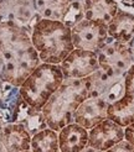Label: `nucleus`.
Returning a JSON list of instances; mask_svg holds the SVG:
<instances>
[{
  "label": "nucleus",
  "mask_w": 134,
  "mask_h": 152,
  "mask_svg": "<svg viewBox=\"0 0 134 152\" xmlns=\"http://www.w3.org/2000/svg\"><path fill=\"white\" fill-rule=\"evenodd\" d=\"M31 42L41 62L50 64H60L74 48L71 28L51 19H41L34 26Z\"/></svg>",
  "instance_id": "1"
},
{
  "label": "nucleus",
  "mask_w": 134,
  "mask_h": 152,
  "mask_svg": "<svg viewBox=\"0 0 134 152\" xmlns=\"http://www.w3.org/2000/svg\"><path fill=\"white\" fill-rule=\"evenodd\" d=\"M87 96L85 79H65L41 109L47 126L58 132L63 126L73 123L78 105Z\"/></svg>",
  "instance_id": "2"
},
{
  "label": "nucleus",
  "mask_w": 134,
  "mask_h": 152,
  "mask_svg": "<svg viewBox=\"0 0 134 152\" xmlns=\"http://www.w3.org/2000/svg\"><path fill=\"white\" fill-rule=\"evenodd\" d=\"M63 80L60 64L41 62L19 87L20 96L32 108L41 110Z\"/></svg>",
  "instance_id": "3"
},
{
  "label": "nucleus",
  "mask_w": 134,
  "mask_h": 152,
  "mask_svg": "<svg viewBox=\"0 0 134 152\" xmlns=\"http://www.w3.org/2000/svg\"><path fill=\"white\" fill-rule=\"evenodd\" d=\"M97 56L99 68L113 77H123L134 63L133 52L128 45L114 41L110 37L97 52Z\"/></svg>",
  "instance_id": "4"
},
{
  "label": "nucleus",
  "mask_w": 134,
  "mask_h": 152,
  "mask_svg": "<svg viewBox=\"0 0 134 152\" xmlns=\"http://www.w3.org/2000/svg\"><path fill=\"white\" fill-rule=\"evenodd\" d=\"M40 63L41 61L36 50L34 46H30L4 59V67L0 74V79L15 87H20Z\"/></svg>",
  "instance_id": "5"
},
{
  "label": "nucleus",
  "mask_w": 134,
  "mask_h": 152,
  "mask_svg": "<svg viewBox=\"0 0 134 152\" xmlns=\"http://www.w3.org/2000/svg\"><path fill=\"white\" fill-rule=\"evenodd\" d=\"M71 37L74 48L97 53L109 40L108 26L101 21L83 19L71 28Z\"/></svg>",
  "instance_id": "6"
},
{
  "label": "nucleus",
  "mask_w": 134,
  "mask_h": 152,
  "mask_svg": "<svg viewBox=\"0 0 134 152\" xmlns=\"http://www.w3.org/2000/svg\"><path fill=\"white\" fill-rule=\"evenodd\" d=\"M60 68L65 79H83L99 68L98 56L96 52L73 48L60 63Z\"/></svg>",
  "instance_id": "7"
},
{
  "label": "nucleus",
  "mask_w": 134,
  "mask_h": 152,
  "mask_svg": "<svg viewBox=\"0 0 134 152\" xmlns=\"http://www.w3.org/2000/svg\"><path fill=\"white\" fill-rule=\"evenodd\" d=\"M108 118L123 127L134 123V63L124 74L122 96L108 105Z\"/></svg>",
  "instance_id": "8"
},
{
  "label": "nucleus",
  "mask_w": 134,
  "mask_h": 152,
  "mask_svg": "<svg viewBox=\"0 0 134 152\" xmlns=\"http://www.w3.org/2000/svg\"><path fill=\"white\" fill-rule=\"evenodd\" d=\"M30 46H32L31 35L25 27L9 21L0 22V53L4 59Z\"/></svg>",
  "instance_id": "9"
},
{
  "label": "nucleus",
  "mask_w": 134,
  "mask_h": 152,
  "mask_svg": "<svg viewBox=\"0 0 134 152\" xmlns=\"http://www.w3.org/2000/svg\"><path fill=\"white\" fill-rule=\"evenodd\" d=\"M124 139V127L107 118L88 130V146L106 152Z\"/></svg>",
  "instance_id": "10"
},
{
  "label": "nucleus",
  "mask_w": 134,
  "mask_h": 152,
  "mask_svg": "<svg viewBox=\"0 0 134 152\" xmlns=\"http://www.w3.org/2000/svg\"><path fill=\"white\" fill-rule=\"evenodd\" d=\"M108 103L102 98L87 96L82 102L73 115V123L91 130L93 126L99 124L102 120L108 118Z\"/></svg>",
  "instance_id": "11"
},
{
  "label": "nucleus",
  "mask_w": 134,
  "mask_h": 152,
  "mask_svg": "<svg viewBox=\"0 0 134 152\" xmlns=\"http://www.w3.org/2000/svg\"><path fill=\"white\" fill-rule=\"evenodd\" d=\"M13 123L24 125L27 132L31 136L43 130V129L49 127L42 111L29 105L21 96L18 99V103L15 105L13 114Z\"/></svg>",
  "instance_id": "12"
},
{
  "label": "nucleus",
  "mask_w": 134,
  "mask_h": 152,
  "mask_svg": "<svg viewBox=\"0 0 134 152\" xmlns=\"http://www.w3.org/2000/svg\"><path fill=\"white\" fill-rule=\"evenodd\" d=\"M0 141L4 145L6 152L29 151L31 145V135L27 132L24 125L9 123L0 131Z\"/></svg>",
  "instance_id": "13"
},
{
  "label": "nucleus",
  "mask_w": 134,
  "mask_h": 152,
  "mask_svg": "<svg viewBox=\"0 0 134 152\" xmlns=\"http://www.w3.org/2000/svg\"><path fill=\"white\" fill-rule=\"evenodd\" d=\"M57 134L60 152H80L88 145V130L76 123L63 126Z\"/></svg>",
  "instance_id": "14"
},
{
  "label": "nucleus",
  "mask_w": 134,
  "mask_h": 152,
  "mask_svg": "<svg viewBox=\"0 0 134 152\" xmlns=\"http://www.w3.org/2000/svg\"><path fill=\"white\" fill-rule=\"evenodd\" d=\"M107 26L108 35L112 40L128 45L134 37V12L119 7L116 16Z\"/></svg>",
  "instance_id": "15"
},
{
  "label": "nucleus",
  "mask_w": 134,
  "mask_h": 152,
  "mask_svg": "<svg viewBox=\"0 0 134 152\" xmlns=\"http://www.w3.org/2000/svg\"><path fill=\"white\" fill-rule=\"evenodd\" d=\"M82 6L85 19L101 21L107 25L121 7L116 0H82Z\"/></svg>",
  "instance_id": "16"
},
{
  "label": "nucleus",
  "mask_w": 134,
  "mask_h": 152,
  "mask_svg": "<svg viewBox=\"0 0 134 152\" xmlns=\"http://www.w3.org/2000/svg\"><path fill=\"white\" fill-rule=\"evenodd\" d=\"M122 77H113V75L106 73L102 68H98L91 75L83 78L88 89V96L102 98L104 100V98L107 96L112 87Z\"/></svg>",
  "instance_id": "17"
},
{
  "label": "nucleus",
  "mask_w": 134,
  "mask_h": 152,
  "mask_svg": "<svg viewBox=\"0 0 134 152\" xmlns=\"http://www.w3.org/2000/svg\"><path fill=\"white\" fill-rule=\"evenodd\" d=\"M31 152H60L58 134L50 127L36 132L31 136Z\"/></svg>",
  "instance_id": "18"
},
{
  "label": "nucleus",
  "mask_w": 134,
  "mask_h": 152,
  "mask_svg": "<svg viewBox=\"0 0 134 152\" xmlns=\"http://www.w3.org/2000/svg\"><path fill=\"white\" fill-rule=\"evenodd\" d=\"M72 0H34L35 10L42 19L61 21Z\"/></svg>",
  "instance_id": "19"
},
{
  "label": "nucleus",
  "mask_w": 134,
  "mask_h": 152,
  "mask_svg": "<svg viewBox=\"0 0 134 152\" xmlns=\"http://www.w3.org/2000/svg\"><path fill=\"white\" fill-rule=\"evenodd\" d=\"M83 19H85V12H83V6H82V0H72L68 4V6H67L66 12L61 21L67 27L72 28Z\"/></svg>",
  "instance_id": "20"
},
{
  "label": "nucleus",
  "mask_w": 134,
  "mask_h": 152,
  "mask_svg": "<svg viewBox=\"0 0 134 152\" xmlns=\"http://www.w3.org/2000/svg\"><path fill=\"white\" fill-rule=\"evenodd\" d=\"M106 152H134V146L130 145V143L127 140H122L118 143H116L114 146H112L110 148H108Z\"/></svg>",
  "instance_id": "21"
},
{
  "label": "nucleus",
  "mask_w": 134,
  "mask_h": 152,
  "mask_svg": "<svg viewBox=\"0 0 134 152\" xmlns=\"http://www.w3.org/2000/svg\"><path fill=\"white\" fill-rule=\"evenodd\" d=\"M124 140H127L130 145L134 146V123L124 126Z\"/></svg>",
  "instance_id": "22"
},
{
  "label": "nucleus",
  "mask_w": 134,
  "mask_h": 152,
  "mask_svg": "<svg viewBox=\"0 0 134 152\" xmlns=\"http://www.w3.org/2000/svg\"><path fill=\"white\" fill-rule=\"evenodd\" d=\"M116 1L122 9L134 12V0H116Z\"/></svg>",
  "instance_id": "23"
},
{
  "label": "nucleus",
  "mask_w": 134,
  "mask_h": 152,
  "mask_svg": "<svg viewBox=\"0 0 134 152\" xmlns=\"http://www.w3.org/2000/svg\"><path fill=\"white\" fill-rule=\"evenodd\" d=\"M80 152H103V151H101V150H97V148H94V147H91V146H86L83 150H81Z\"/></svg>",
  "instance_id": "24"
},
{
  "label": "nucleus",
  "mask_w": 134,
  "mask_h": 152,
  "mask_svg": "<svg viewBox=\"0 0 134 152\" xmlns=\"http://www.w3.org/2000/svg\"><path fill=\"white\" fill-rule=\"evenodd\" d=\"M3 67H4V57H3V55H1V53H0V74H1Z\"/></svg>",
  "instance_id": "25"
},
{
  "label": "nucleus",
  "mask_w": 134,
  "mask_h": 152,
  "mask_svg": "<svg viewBox=\"0 0 134 152\" xmlns=\"http://www.w3.org/2000/svg\"><path fill=\"white\" fill-rule=\"evenodd\" d=\"M128 46H129V48L132 50V52H133V56H134V37H133V40L128 43Z\"/></svg>",
  "instance_id": "26"
},
{
  "label": "nucleus",
  "mask_w": 134,
  "mask_h": 152,
  "mask_svg": "<svg viewBox=\"0 0 134 152\" xmlns=\"http://www.w3.org/2000/svg\"><path fill=\"white\" fill-rule=\"evenodd\" d=\"M0 152H6V150H5L4 145H3V143H1V141H0Z\"/></svg>",
  "instance_id": "27"
},
{
  "label": "nucleus",
  "mask_w": 134,
  "mask_h": 152,
  "mask_svg": "<svg viewBox=\"0 0 134 152\" xmlns=\"http://www.w3.org/2000/svg\"><path fill=\"white\" fill-rule=\"evenodd\" d=\"M22 152H31V151H30V150H29V151H22Z\"/></svg>",
  "instance_id": "28"
}]
</instances>
